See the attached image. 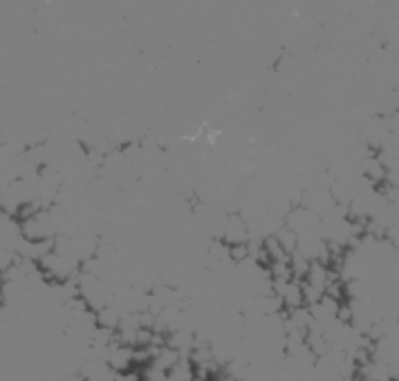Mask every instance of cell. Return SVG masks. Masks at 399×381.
<instances>
[{
  "label": "cell",
  "instance_id": "cell-1",
  "mask_svg": "<svg viewBox=\"0 0 399 381\" xmlns=\"http://www.w3.org/2000/svg\"><path fill=\"white\" fill-rule=\"evenodd\" d=\"M189 381H211V377H205V375H193Z\"/></svg>",
  "mask_w": 399,
  "mask_h": 381
}]
</instances>
